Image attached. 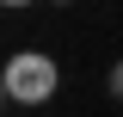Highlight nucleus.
<instances>
[{
  "mask_svg": "<svg viewBox=\"0 0 123 117\" xmlns=\"http://www.w3.org/2000/svg\"><path fill=\"white\" fill-rule=\"evenodd\" d=\"M55 62L43 56V49H18L12 62H6V74H0V86H6V99L12 105H49L55 99Z\"/></svg>",
  "mask_w": 123,
  "mask_h": 117,
  "instance_id": "1",
  "label": "nucleus"
},
{
  "mask_svg": "<svg viewBox=\"0 0 123 117\" xmlns=\"http://www.w3.org/2000/svg\"><path fill=\"white\" fill-rule=\"evenodd\" d=\"M111 92H117V99H123V62H117V68H111Z\"/></svg>",
  "mask_w": 123,
  "mask_h": 117,
  "instance_id": "2",
  "label": "nucleus"
},
{
  "mask_svg": "<svg viewBox=\"0 0 123 117\" xmlns=\"http://www.w3.org/2000/svg\"><path fill=\"white\" fill-rule=\"evenodd\" d=\"M6 6H31V0H6Z\"/></svg>",
  "mask_w": 123,
  "mask_h": 117,
  "instance_id": "3",
  "label": "nucleus"
},
{
  "mask_svg": "<svg viewBox=\"0 0 123 117\" xmlns=\"http://www.w3.org/2000/svg\"><path fill=\"white\" fill-rule=\"evenodd\" d=\"M55 6H68V0H55Z\"/></svg>",
  "mask_w": 123,
  "mask_h": 117,
  "instance_id": "4",
  "label": "nucleus"
}]
</instances>
